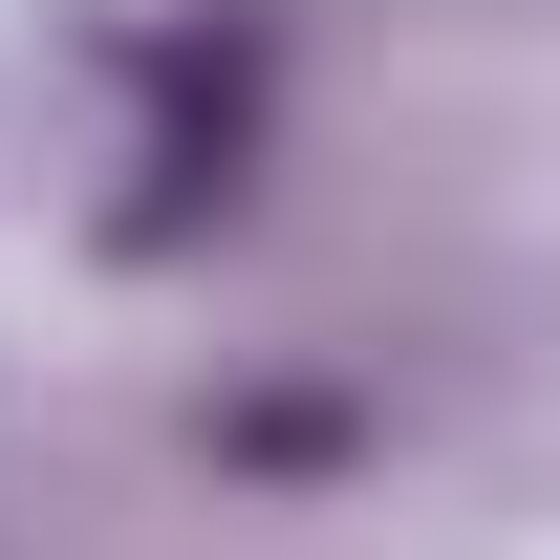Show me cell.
<instances>
[{"label":"cell","instance_id":"obj_1","mask_svg":"<svg viewBox=\"0 0 560 560\" xmlns=\"http://www.w3.org/2000/svg\"><path fill=\"white\" fill-rule=\"evenodd\" d=\"M237 173H259V22H173V44H130V195H108V237L173 259V237L237 215Z\"/></svg>","mask_w":560,"mask_h":560}]
</instances>
